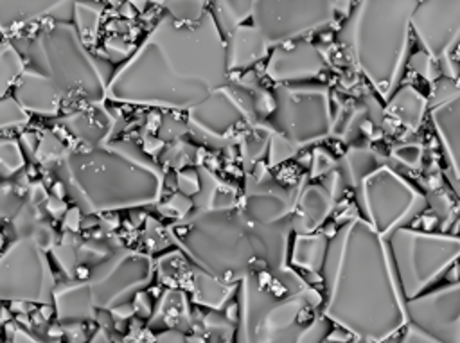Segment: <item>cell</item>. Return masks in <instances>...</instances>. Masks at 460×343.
Listing matches in <instances>:
<instances>
[{
	"label": "cell",
	"instance_id": "1",
	"mask_svg": "<svg viewBox=\"0 0 460 343\" xmlns=\"http://www.w3.org/2000/svg\"><path fill=\"white\" fill-rule=\"evenodd\" d=\"M226 70V43L210 13L196 23L164 14L106 90L119 101L190 106L221 84Z\"/></svg>",
	"mask_w": 460,
	"mask_h": 343
},
{
	"label": "cell",
	"instance_id": "2",
	"mask_svg": "<svg viewBox=\"0 0 460 343\" xmlns=\"http://www.w3.org/2000/svg\"><path fill=\"white\" fill-rule=\"evenodd\" d=\"M9 40L23 57V72L11 93L29 115L54 113L63 101L104 95L111 66L86 50L72 22H47Z\"/></svg>",
	"mask_w": 460,
	"mask_h": 343
},
{
	"label": "cell",
	"instance_id": "3",
	"mask_svg": "<svg viewBox=\"0 0 460 343\" xmlns=\"http://www.w3.org/2000/svg\"><path fill=\"white\" fill-rule=\"evenodd\" d=\"M419 0H358L343 27L361 68L377 83H390L401 68L411 14Z\"/></svg>",
	"mask_w": 460,
	"mask_h": 343
},
{
	"label": "cell",
	"instance_id": "4",
	"mask_svg": "<svg viewBox=\"0 0 460 343\" xmlns=\"http://www.w3.org/2000/svg\"><path fill=\"white\" fill-rule=\"evenodd\" d=\"M52 295V277L47 260L32 237L11 242L0 253V303H45Z\"/></svg>",
	"mask_w": 460,
	"mask_h": 343
},
{
	"label": "cell",
	"instance_id": "5",
	"mask_svg": "<svg viewBox=\"0 0 460 343\" xmlns=\"http://www.w3.org/2000/svg\"><path fill=\"white\" fill-rule=\"evenodd\" d=\"M334 0H253V27L268 43L296 40L332 22Z\"/></svg>",
	"mask_w": 460,
	"mask_h": 343
},
{
	"label": "cell",
	"instance_id": "6",
	"mask_svg": "<svg viewBox=\"0 0 460 343\" xmlns=\"http://www.w3.org/2000/svg\"><path fill=\"white\" fill-rule=\"evenodd\" d=\"M460 0H420L411 14V27L433 56H447L458 40Z\"/></svg>",
	"mask_w": 460,
	"mask_h": 343
},
{
	"label": "cell",
	"instance_id": "7",
	"mask_svg": "<svg viewBox=\"0 0 460 343\" xmlns=\"http://www.w3.org/2000/svg\"><path fill=\"white\" fill-rule=\"evenodd\" d=\"M79 0H0V32L11 38L38 22H72Z\"/></svg>",
	"mask_w": 460,
	"mask_h": 343
},
{
	"label": "cell",
	"instance_id": "8",
	"mask_svg": "<svg viewBox=\"0 0 460 343\" xmlns=\"http://www.w3.org/2000/svg\"><path fill=\"white\" fill-rule=\"evenodd\" d=\"M323 59L320 52L305 41L291 47H277L271 54L268 72L275 79H295L320 74Z\"/></svg>",
	"mask_w": 460,
	"mask_h": 343
},
{
	"label": "cell",
	"instance_id": "9",
	"mask_svg": "<svg viewBox=\"0 0 460 343\" xmlns=\"http://www.w3.org/2000/svg\"><path fill=\"white\" fill-rule=\"evenodd\" d=\"M226 66H248L261 59L268 50V41L253 25H239L228 34Z\"/></svg>",
	"mask_w": 460,
	"mask_h": 343
},
{
	"label": "cell",
	"instance_id": "10",
	"mask_svg": "<svg viewBox=\"0 0 460 343\" xmlns=\"http://www.w3.org/2000/svg\"><path fill=\"white\" fill-rule=\"evenodd\" d=\"M253 0H214V22L219 32L230 34L235 27L243 25V22L252 16Z\"/></svg>",
	"mask_w": 460,
	"mask_h": 343
},
{
	"label": "cell",
	"instance_id": "11",
	"mask_svg": "<svg viewBox=\"0 0 460 343\" xmlns=\"http://www.w3.org/2000/svg\"><path fill=\"white\" fill-rule=\"evenodd\" d=\"M23 72V57L11 40L0 41V97L11 95Z\"/></svg>",
	"mask_w": 460,
	"mask_h": 343
},
{
	"label": "cell",
	"instance_id": "12",
	"mask_svg": "<svg viewBox=\"0 0 460 343\" xmlns=\"http://www.w3.org/2000/svg\"><path fill=\"white\" fill-rule=\"evenodd\" d=\"M205 4L207 0H165V9L174 22L196 23L207 14Z\"/></svg>",
	"mask_w": 460,
	"mask_h": 343
},
{
	"label": "cell",
	"instance_id": "13",
	"mask_svg": "<svg viewBox=\"0 0 460 343\" xmlns=\"http://www.w3.org/2000/svg\"><path fill=\"white\" fill-rule=\"evenodd\" d=\"M101 7L90 0H79L74 7V20H75V29L79 36L83 38L86 34H93L97 31L99 20H101Z\"/></svg>",
	"mask_w": 460,
	"mask_h": 343
},
{
	"label": "cell",
	"instance_id": "14",
	"mask_svg": "<svg viewBox=\"0 0 460 343\" xmlns=\"http://www.w3.org/2000/svg\"><path fill=\"white\" fill-rule=\"evenodd\" d=\"M23 167V154L14 140H0V174L13 176Z\"/></svg>",
	"mask_w": 460,
	"mask_h": 343
}]
</instances>
